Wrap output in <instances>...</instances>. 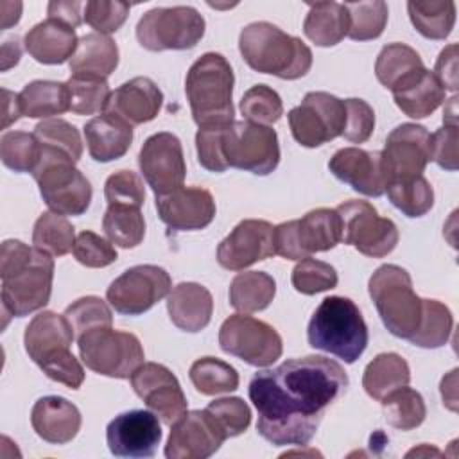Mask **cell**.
Segmentation results:
<instances>
[{
	"label": "cell",
	"instance_id": "obj_1",
	"mask_svg": "<svg viewBox=\"0 0 459 459\" xmlns=\"http://www.w3.org/2000/svg\"><path fill=\"white\" fill-rule=\"evenodd\" d=\"M348 387L342 366L321 355L289 359L253 375L249 400L258 411V434L276 446L307 445L328 405Z\"/></svg>",
	"mask_w": 459,
	"mask_h": 459
},
{
	"label": "cell",
	"instance_id": "obj_2",
	"mask_svg": "<svg viewBox=\"0 0 459 459\" xmlns=\"http://www.w3.org/2000/svg\"><path fill=\"white\" fill-rule=\"evenodd\" d=\"M0 278L4 314L23 317L48 303L54 260L20 240H5L0 247Z\"/></svg>",
	"mask_w": 459,
	"mask_h": 459
},
{
	"label": "cell",
	"instance_id": "obj_3",
	"mask_svg": "<svg viewBox=\"0 0 459 459\" xmlns=\"http://www.w3.org/2000/svg\"><path fill=\"white\" fill-rule=\"evenodd\" d=\"M238 50L253 70L287 81L307 75L312 66V50L269 22L246 25L238 36Z\"/></svg>",
	"mask_w": 459,
	"mask_h": 459
},
{
	"label": "cell",
	"instance_id": "obj_4",
	"mask_svg": "<svg viewBox=\"0 0 459 459\" xmlns=\"http://www.w3.org/2000/svg\"><path fill=\"white\" fill-rule=\"evenodd\" d=\"M308 344L353 364L368 346V325L359 307L344 296L325 298L307 328Z\"/></svg>",
	"mask_w": 459,
	"mask_h": 459
},
{
	"label": "cell",
	"instance_id": "obj_5",
	"mask_svg": "<svg viewBox=\"0 0 459 459\" xmlns=\"http://www.w3.org/2000/svg\"><path fill=\"white\" fill-rule=\"evenodd\" d=\"M233 70L224 56L206 52L194 61L185 79V93L199 127L233 122Z\"/></svg>",
	"mask_w": 459,
	"mask_h": 459
},
{
	"label": "cell",
	"instance_id": "obj_6",
	"mask_svg": "<svg viewBox=\"0 0 459 459\" xmlns=\"http://www.w3.org/2000/svg\"><path fill=\"white\" fill-rule=\"evenodd\" d=\"M368 290L384 326L394 337L409 341L423 316V298L416 296L409 273L394 264L380 265L371 274Z\"/></svg>",
	"mask_w": 459,
	"mask_h": 459
},
{
	"label": "cell",
	"instance_id": "obj_7",
	"mask_svg": "<svg viewBox=\"0 0 459 459\" xmlns=\"http://www.w3.org/2000/svg\"><path fill=\"white\" fill-rule=\"evenodd\" d=\"M50 212L82 215L91 203V185L66 154L41 145V160L32 172Z\"/></svg>",
	"mask_w": 459,
	"mask_h": 459
},
{
	"label": "cell",
	"instance_id": "obj_8",
	"mask_svg": "<svg viewBox=\"0 0 459 459\" xmlns=\"http://www.w3.org/2000/svg\"><path fill=\"white\" fill-rule=\"evenodd\" d=\"M221 154L226 167L271 174L280 163L278 134L273 127L255 122H226L221 131Z\"/></svg>",
	"mask_w": 459,
	"mask_h": 459
},
{
	"label": "cell",
	"instance_id": "obj_9",
	"mask_svg": "<svg viewBox=\"0 0 459 459\" xmlns=\"http://www.w3.org/2000/svg\"><path fill=\"white\" fill-rule=\"evenodd\" d=\"M77 346L86 368L104 377L129 378L143 364L138 337L111 326H99L79 335Z\"/></svg>",
	"mask_w": 459,
	"mask_h": 459
},
{
	"label": "cell",
	"instance_id": "obj_10",
	"mask_svg": "<svg viewBox=\"0 0 459 459\" xmlns=\"http://www.w3.org/2000/svg\"><path fill=\"white\" fill-rule=\"evenodd\" d=\"M204 36V18L190 5L154 7L136 25L138 43L151 50L194 48Z\"/></svg>",
	"mask_w": 459,
	"mask_h": 459
},
{
	"label": "cell",
	"instance_id": "obj_11",
	"mask_svg": "<svg viewBox=\"0 0 459 459\" xmlns=\"http://www.w3.org/2000/svg\"><path fill=\"white\" fill-rule=\"evenodd\" d=\"M341 238V215L332 208H316L301 219L274 226L276 255L287 260H303L312 253L333 249Z\"/></svg>",
	"mask_w": 459,
	"mask_h": 459
},
{
	"label": "cell",
	"instance_id": "obj_12",
	"mask_svg": "<svg viewBox=\"0 0 459 459\" xmlns=\"http://www.w3.org/2000/svg\"><path fill=\"white\" fill-rule=\"evenodd\" d=\"M219 344L224 353L256 368L271 366L283 351L280 333L265 321L246 314H233L221 325Z\"/></svg>",
	"mask_w": 459,
	"mask_h": 459
},
{
	"label": "cell",
	"instance_id": "obj_13",
	"mask_svg": "<svg viewBox=\"0 0 459 459\" xmlns=\"http://www.w3.org/2000/svg\"><path fill=\"white\" fill-rule=\"evenodd\" d=\"M342 224L341 242L353 246L359 253L382 258L398 244V228L391 219L380 217L368 201H346L337 208Z\"/></svg>",
	"mask_w": 459,
	"mask_h": 459
},
{
	"label": "cell",
	"instance_id": "obj_14",
	"mask_svg": "<svg viewBox=\"0 0 459 459\" xmlns=\"http://www.w3.org/2000/svg\"><path fill=\"white\" fill-rule=\"evenodd\" d=\"M294 140L303 147H319L342 134L344 100L326 91H308L287 115Z\"/></svg>",
	"mask_w": 459,
	"mask_h": 459
},
{
	"label": "cell",
	"instance_id": "obj_15",
	"mask_svg": "<svg viewBox=\"0 0 459 459\" xmlns=\"http://www.w3.org/2000/svg\"><path fill=\"white\" fill-rule=\"evenodd\" d=\"M172 290L169 273L158 265H134L111 281L106 290L109 305L122 316H140Z\"/></svg>",
	"mask_w": 459,
	"mask_h": 459
},
{
	"label": "cell",
	"instance_id": "obj_16",
	"mask_svg": "<svg viewBox=\"0 0 459 459\" xmlns=\"http://www.w3.org/2000/svg\"><path fill=\"white\" fill-rule=\"evenodd\" d=\"M138 165L143 179L156 195L183 186L186 163L181 142L172 133L161 131L149 136L140 149Z\"/></svg>",
	"mask_w": 459,
	"mask_h": 459
},
{
	"label": "cell",
	"instance_id": "obj_17",
	"mask_svg": "<svg viewBox=\"0 0 459 459\" xmlns=\"http://www.w3.org/2000/svg\"><path fill=\"white\" fill-rule=\"evenodd\" d=\"M129 380L134 393L163 423L172 425L186 412L185 393L167 366L143 362Z\"/></svg>",
	"mask_w": 459,
	"mask_h": 459
},
{
	"label": "cell",
	"instance_id": "obj_18",
	"mask_svg": "<svg viewBox=\"0 0 459 459\" xmlns=\"http://www.w3.org/2000/svg\"><path fill=\"white\" fill-rule=\"evenodd\" d=\"M170 427L172 430L165 445L167 459H206L228 439L206 409L186 411Z\"/></svg>",
	"mask_w": 459,
	"mask_h": 459
},
{
	"label": "cell",
	"instance_id": "obj_19",
	"mask_svg": "<svg viewBox=\"0 0 459 459\" xmlns=\"http://www.w3.org/2000/svg\"><path fill=\"white\" fill-rule=\"evenodd\" d=\"M429 140L430 133L418 124H400L389 133L385 147L380 151L387 183L423 176V170L430 161Z\"/></svg>",
	"mask_w": 459,
	"mask_h": 459
},
{
	"label": "cell",
	"instance_id": "obj_20",
	"mask_svg": "<svg viewBox=\"0 0 459 459\" xmlns=\"http://www.w3.org/2000/svg\"><path fill=\"white\" fill-rule=\"evenodd\" d=\"M276 255L274 226L262 219H246L221 240L217 262L228 271H242Z\"/></svg>",
	"mask_w": 459,
	"mask_h": 459
},
{
	"label": "cell",
	"instance_id": "obj_21",
	"mask_svg": "<svg viewBox=\"0 0 459 459\" xmlns=\"http://www.w3.org/2000/svg\"><path fill=\"white\" fill-rule=\"evenodd\" d=\"M106 439L117 457H152L161 441V427L154 412L134 409L109 421Z\"/></svg>",
	"mask_w": 459,
	"mask_h": 459
},
{
	"label": "cell",
	"instance_id": "obj_22",
	"mask_svg": "<svg viewBox=\"0 0 459 459\" xmlns=\"http://www.w3.org/2000/svg\"><path fill=\"white\" fill-rule=\"evenodd\" d=\"M330 172L355 192L368 197L385 194L387 172L380 151H364L359 147L339 149L328 161Z\"/></svg>",
	"mask_w": 459,
	"mask_h": 459
},
{
	"label": "cell",
	"instance_id": "obj_23",
	"mask_svg": "<svg viewBox=\"0 0 459 459\" xmlns=\"http://www.w3.org/2000/svg\"><path fill=\"white\" fill-rule=\"evenodd\" d=\"M156 210L160 219L176 231L203 230L217 212L212 194L201 186H179L156 195Z\"/></svg>",
	"mask_w": 459,
	"mask_h": 459
},
{
	"label": "cell",
	"instance_id": "obj_24",
	"mask_svg": "<svg viewBox=\"0 0 459 459\" xmlns=\"http://www.w3.org/2000/svg\"><path fill=\"white\" fill-rule=\"evenodd\" d=\"M75 333L65 316L45 310L32 317L25 328L23 342L29 357L43 369L45 366L72 355Z\"/></svg>",
	"mask_w": 459,
	"mask_h": 459
},
{
	"label": "cell",
	"instance_id": "obj_25",
	"mask_svg": "<svg viewBox=\"0 0 459 459\" xmlns=\"http://www.w3.org/2000/svg\"><path fill=\"white\" fill-rule=\"evenodd\" d=\"M163 93L149 77H133L111 91L106 113H113L131 126L151 122L158 117Z\"/></svg>",
	"mask_w": 459,
	"mask_h": 459
},
{
	"label": "cell",
	"instance_id": "obj_26",
	"mask_svg": "<svg viewBox=\"0 0 459 459\" xmlns=\"http://www.w3.org/2000/svg\"><path fill=\"white\" fill-rule=\"evenodd\" d=\"M79 409L63 396H43L30 411L34 432L47 443L65 445L72 441L81 429Z\"/></svg>",
	"mask_w": 459,
	"mask_h": 459
},
{
	"label": "cell",
	"instance_id": "obj_27",
	"mask_svg": "<svg viewBox=\"0 0 459 459\" xmlns=\"http://www.w3.org/2000/svg\"><path fill=\"white\" fill-rule=\"evenodd\" d=\"M25 50L32 59L43 65H61L70 61L77 48L75 29L65 22L47 18L36 23L25 34Z\"/></svg>",
	"mask_w": 459,
	"mask_h": 459
},
{
	"label": "cell",
	"instance_id": "obj_28",
	"mask_svg": "<svg viewBox=\"0 0 459 459\" xmlns=\"http://www.w3.org/2000/svg\"><path fill=\"white\" fill-rule=\"evenodd\" d=\"M170 321L183 332H201L213 314V298L206 287L194 281L178 283L167 298Z\"/></svg>",
	"mask_w": 459,
	"mask_h": 459
},
{
	"label": "cell",
	"instance_id": "obj_29",
	"mask_svg": "<svg viewBox=\"0 0 459 459\" xmlns=\"http://www.w3.org/2000/svg\"><path fill=\"white\" fill-rule=\"evenodd\" d=\"M84 138L90 156L108 163L122 158L133 142V126L113 113H102L84 126Z\"/></svg>",
	"mask_w": 459,
	"mask_h": 459
},
{
	"label": "cell",
	"instance_id": "obj_30",
	"mask_svg": "<svg viewBox=\"0 0 459 459\" xmlns=\"http://www.w3.org/2000/svg\"><path fill=\"white\" fill-rule=\"evenodd\" d=\"M423 72L425 66L420 54L403 43L385 45L375 63L377 79L384 88L391 90L393 93L409 86Z\"/></svg>",
	"mask_w": 459,
	"mask_h": 459
},
{
	"label": "cell",
	"instance_id": "obj_31",
	"mask_svg": "<svg viewBox=\"0 0 459 459\" xmlns=\"http://www.w3.org/2000/svg\"><path fill=\"white\" fill-rule=\"evenodd\" d=\"M118 65V47L117 43L99 32L86 34L79 38L77 48L68 61L72 75H91L106 79Z\"/></svg>",
	"mask_w": 459,
	"mask_h": 459
},
{
	"label": "cell",
	"instance_id": "obj_32",
	"mask_svg": "<svg viewBox=\"0 0 459 459\" xmlns=\"http://www.w3.org/2000/svg\"><path fill=\"white\" fill-rule=\"evenodd\" d=\"M348 11L339 2L308 4V13L303 22L305 36L317 47H333L348 36Z\"/></svg>",
	"mask_w": 459,
	"mask_h": 459
},
{
	"label": "cell",
	"instance_id": "obj_33",
	"mask_svg": "<svg viewBox=\"0 0 459 459\" xmlns=\"http://www.w3.org/2000/svg\"><path fill=\"white\" fill-rule=\"evenodd\" d=\"M22 117L50 118L70 111V90L66 82L32 81L18 93Z\"/></svg>",
	"mask_w": 459,
	"mask_h": 459
},
{
	"label": "cell",
	"instance_id": "obj_34",
	"mask_svg": "<svg viewBox=\"0 0 459 459\" xmlns=\"http://www.w3.org/2000/svg\"><path fill=\"white\" fill-rule=\"evenodd\" d=\"M411 369L403 357L398 353H380L364 369L362 387L373 400H382L391 391L407 385Z\"/></svg>",
	"mask_w": 459,
	"mask_h": 459
},
{
	"label": "cell",
	"instance_id": "obj_35",
	"mask_svg": "<svg viewBox=\"0 0 459 459\" xmlns=\"http://www.w3.org/2000/svg\"><path fill=\"white\" fill-rule=\"evenodd\" d=\"M276 294V281L264 271L238 273L230 283V305L242 312H260L271 305Z\"/></svg>",
	"mask_w": 459,
	"mask_h": 459
},
{
	"label": "cell",
	"instance_id": "obj_36",
	"mask_svg": "<svg viewBox=\"0 0 459 459\" xmlns=\"http://www.w3.org/2000/svg\"><path fill=\"white\" fill-rule=\"evenodd\" d=\"M445 88L427 68L409 86L393 93L394 104L411 118H425L434 113L445 102Z\"/></svg>",
	"mask_w": 459,
	"mask_h": 459
},
{
	"label": "cell",
	"instance_id": "obj_37",
	"mask_svg": "<svg viewBox=\"0 0 459 459\" xmlns=\"http://www.w3.org/2000/svg\"><path fill=\"white\" fill-rule=\"evenodd\" d=\"M409 18L414 29L427 39H445L455 23V4L452 0H411Z\"/></svg>",
	"mask_w": 459,
	"mask_h": 459
},
{
	"label": "cell",
	"instance_id": "obj_38",
	"mask_svg": "<svg viewBox=\"0 0 459 459\" xmlns=\"http://www.w3.org/2000/svg\"><path fill=\"white\" fill-rule=\"evenodd\" d=\"M102 230L111 244L131 249L145 237V221L140 208L108 204L102 219Z\"/></svg>",
	"mask_w": 459,
	"mask_h": 459
},
{
	"label": "cell",
	"instance_id": "obj_39",
	"mask_svg": "<svg viewBox=\"0 0 459 459\" xmlns=\"http://www.w3.org/2000/svg\"><path fill=\"white\" fill-rule=\"evenodd\" d=\"M32 244L36 249L50 256H63L74 249V226L65 215L56 212H45L38 217L34 224Z\"/></svg>",
	"mask_w": 459,
	"mask_h": 459
},
{
	"label": "cell",
	"instance_id": "obj_40",
	"mask_svg": "<svg viewBox=\"0 0 459 459\" xmlns=\"http://www.w3.org/2000/svg\"><path fill=\"white\" fill-rule=\"evenodd\" d=\"M380 402L387 423L398 430H412L420 427L427 416L423 396L407 385L391 391Z\"/></svg>",
	"mask_w": 459,
	"mask_h": 459
},
{
	"label": "cell",
	"instance_id": "obj_41",
	"mask_svg": "<svg viewBox=\"0 0 459 459\" xmlns=\"http://www.w3.org/2000/svg\"><path fill=\"white\" fill-rule=\"evenodd\" d=\"M190 382L201 394H222L238 387V373L228 362L215 357L197 359L188 371Z\"/></svg>",
	"mask_w": 459,
	"mask_h": 459
},
{
	"label": "cell",
	"instance_id": "obj_42",
	"mask_svg": "<svg viewBox=\"0 0 459 459\" xmlns=\"http://www.w3.org/2000/svg\"><path fill=\"white\" fill-rule=\"evenodd\" d=\"M385 192L391 204L407 217H421L434 204V190L423 176L391 181L387 183Z\"/></svg>",
	"mask_w": 459,
	"mask_h": 459
},
{
	"label": "cell",
	"instance_id": "obj_43",
	"mask_svg": "<svg viewBox=\"0 0 459 459\" xmlns=\"http://www.w3.org/2000/svg\"><path fill=\"white\" fill-rule=\"evenodd\" d=\"M2 163L14 172H34L41 160V143L34 133L9 131L0 140Z\"/></svg>",
	"mask_w": 459,
	"mask_h": 459
},
{
	"label": "cell",
	"instance_id": "obj_44",
	"mask_svg": "<svg viewBox=\"0 0 459 459\" xmlns=\"http://www.w3.org/2000/svg\"><path fill=\"white\" fill-rule=\"evenodd\" d=\"M454 326L452 312L437 299H423V316L418 332L409 339L420 348H439L446 344Z\"/></svg>",
	"mask_w": 459,
	"mask_h": 459
},
{
	"label": "cell",
	"instance_id": "obj_45",
	"mask_svg": "<svg viewBox=\"0 0 459 459\" xmlns=\"http://www.w3.org/2000/svg\"><path fill=\"white\" fill-rule=\"evenodd\" d=\"M70 111L75 115H95L106 111L111 95L106 79L91 75H70Z\"/></svg>",
	"mask_w": 459,
	"mask_h": 459
},
{
	"label": "cell",
	"instance_id": "obj_46",
	"mask_svg": "<svg viewBox=\"0 0 459 459\" xmlns=\"http://www.w3.org/2000/svg\"><path fill=\"white\" fill-rule=\"evenodd\" d=\"M348 11V38L355 41H368L378 38L387 23V4L382 0L373 2H346Z\"/></svg>",
	"mask_w": 459,
	"mask_h": 459
},
{
	"label": "cell",
	"instance_id": "obj_47",
	"mask_svg": "<svg viewBox=\"0 0 459 459\" xmlns=\"http://www.w3.org/2000/svg\"><path fill=\"white\" fill-rule=\"evenodd\" d=\"M34 136L45 147L66 154L75 163L82 156V140L75 126L63 118H47L34 127Z\"/></svg>",
	"mask_w": 459,
	"mask_h": 459
},
{
	"label": "cell",
	"instance_id": "obj_48",
	"mask_svg": "<svg viewBox=\"0 0 459 459\" xmlns=\"http://www.w3.org/2000/svg\"><path fill=\"white\" fill-rule=\"evenodd\" d=\"M240 111L247 122L274 124L283 115L280 95L267 84H255L240 99Z\"/></svg>",
	"mask_w": 459,
	"mask_h": 459
},
{
	"label": "cell",
	"instance_id": "obj_49",
	"mask_svg": "<svg viewBox=\"0 0 459 459\" xmlns=\"http://www.w3.org/2000/svg\"><path fill=\"white\" fill-rule=\"evenodd\" d=\"M290 281L298 292L312 296L333 289L339 278L337 271L330 264L308 256L296 264V267L292 269Z\"/></svg>",
	"mask_w": 459,
	"mask_h": 459
},
{
	"label": "cell",
	"instance_id": "obj_50",
	"mask_svg": "<svg viewBox=\"0 0 459 459\" xmlns=\"http://www.w3.org/2000/svg\"><path fill=\"white\" fill-rule=\"evenodd\" d=\"M63 316L68 319L75 337L99 326H111L113 323V314L108 303L97 296L79 298L66 307Z\"/></svg>",
	"mask_w": 459,
	"mask_h": 459
},
{
	"label": "cell",
	"instance_id": "obj_51",
	"mask_svg": "<svg viewBox=\"0 0 459 459\" xmlns=\"http://www.w3.org/2000/svg\"><path fill=\"white\" fill-rule=\"evenodd\" d=\"M206 411L215 418L226 437L240 436L247 430L251 423V411L249 405L237 396L219 398L208 403Z\"/></svg>",
	"mask_w": 459,
	"mask_h": 459
},
{
	"label": "cell",
	"instance_id": "obj_52",
	"mask_svg": "<svg viewBox=\"0 0 459 459\" xmlns=\"http://www.w3.org/2000/svg\"><path fill=\"white\" fill-rule=\"evenodd\" d=\"M104 195L108 204L142 208L145 201L143 181L133 170H118L106 179Z\"/></svg>",
	"mask_w": 459,
	"mask_h": 459
},
{
	"label": "cell",
	"instance_id": "obj_53",
	"mask_svg": "<svg viewBox=\"0 0 459 459\" xmlns=\"http://www.w3.org/2000/svg\"><path fill=\"white\" fill-rule=\"evenodd\" d=\"M72 253L79 264H82L84 267H93V269L108 267L118 258L117 249L111 246L109 240H106L100 235L88 231V230L81 231L75 237Z\"/></svg>",
	"mask_w": 459,
	"mask_h": 459
},
{
	"label": "cell",
	"instance_id": "obj_54",
	"mask_svg": "<svg viewBox=\"0 0 459 459\" xmlns=\"http://www.w3.org/2000/svg\"><path fill=\"white\" fill-rule=\"evenodd\" d=\"M131 5L126 2L91 0L84 4V22L99 34L117 32L127 20Z\"/></svg>",
	"mask_w": 459,
	"mask_h": 459
},
{
	"label": "cell",
	"instance_id": "obj_55",
	"mask_svg": "<svg viewBox=\"0 0 459 459\" xmlns=\"http://www.w3.org/2000/svg\"><path fill=\"white\" fill-rule=\"evenodd\" d=\"M346 122L342 134L348 142L362 143L366 142L375 129V111L373 108L362 99H346Z\"/></svg>",
	"mask_w": 459,
	"mask_h": 459
},
{
	"label": "cell",
	"instance_id": "obj_56",
	"mask_svg": "<svg viewBox=\"0 0 459 459\" xmlns=\"http://www.w3.org/2000/svg\"><path fill=\"white\" fill-rule=\"evenodd\" d=\"M457 140H459L457 124H445L441 129L432 133L429 140L430 160L445 170H450V172L457 170L459 167Z\"/></svg>",
	"mask_w": 459,
	"mask_h": 459
},
{
	"label": "cell",
	"instance_id": "obj_57",
	"mask_svg": "<svg viewBox=\"0 0 459 459\" xmlns=\"http://www.w3.org/2000/svg\"><path fill=\"white\" fill-rule=\"evenodd\" d=\"M221 131L222 124H210L199 127L195 134L197 160L210 172H224L228 169L221 154Z\"/></svg>",
	"mask_w": 459,
	"mask_h": 459
},
{
	"label": "cell",
	"instance_id": "obj_58",
	"mask_svg": "<svg viewBox=\"0 0 459 459\" xmlns=\"http://www.w3.org/2000/svg\"><path fill=\"white\" fill-rule=\"evenodd\" d=\"M432 74L441 82L445 91L457 90V45L452 43L441 50Z\"/></svg>",
	"mask_w": 459,
	"mask_h": 459
},
{
	"label": "cell",
	"instance_id": "obj_59",
	"mask_svg": "<svg viewBox=\"0 0 459 459\" xmlns=\"http://www.w3.org/2000/svg\"><path fill=\"white\" fill-rule=\"evenodd\" d=\"M81 9H84V4L81 2H50L47 7V13H48V18L65 22L75 29L82 23L84 14H81Z\"/></svg>",
	"mask_w": 459,
	"mask_h": 459
},
{
	"label": "cell",
	"instance_id": "obj_60",
	"mask_svg": "<svg viewBox=\"0 0 459 459\" xmlns=\"http://www.w3.org/2000/svg\"><path fill=\"white\" fill-rule=\"evenodd\" d=\"M4 95V120H2V129H7L13 122H16L22 117L20 109V97L18 93H13L9 90H2Z\"/></svg>",
	"mask_w": 459,
	"mask_h": 459
},
{
	"label": "cell",
	"instance_id": "obj_61",
	"mask_svg": "<svg viewBox=\"0 0 459 459\" xmlns=\"http://www.w3.org/2000/svg\"><path fill=\"white\" fill-rule=\"evenodd\" d=\"M20 56H22V47H20V39L14 36V38H9L7 41H4L2 45V65H0V70L5 72L9 70L11 66H14L18 61H20Z\"/></svg>",
	"mask_w": 459,
	"mask_h": 459
},
{
	"label": "cell",
	"instance_id": "obj_62",
	"mask_svg": "<svg viewBox=\"0 0 459 459\" xmlns=\"http://www.w3.org/2000/svg\"><path fill=\"white\" fill-rule=\"evenodd\" d=\"M455 378H457V369H452L446 377L441 380V396L443 403L450 411H457V394H455Z\"/></svg>",
	"mask_w": 459,
	"mask_h": 459
}]
</instances>
